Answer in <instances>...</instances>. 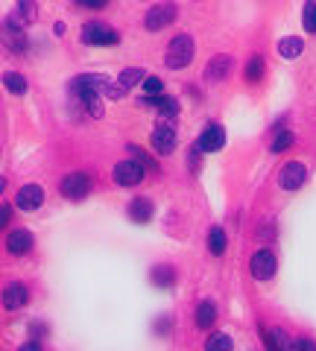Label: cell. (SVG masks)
<instances>
[{
  "mask_svg": "<svg viewBox=\"0 0 316 351\" xmlns=\"http://www.w3.org/2000/svg\"><path fill=\"white\" fill-rule=\"evenodd\" d=\"M173 21H176V3H156V6L147 9L144 27H147L149 32H158V29L170 27Z\"/></svg>",
  "mask_w": 316,
  "mask_h": 351,
  "instance_id": "cell-6",
  "label": "cell"
},
{
  "mask_svg": "<svg viewBox=\"0 0 316 351\" xmlns=\"http://www.w3.org/2000/svg\"><path fill=\"white\" fill-rule=\"evenodd\" d=\"M144 80H147L144 68H126L121 76H117V82H121V85L126 88V91H129V88H135V85H141Z\"/></svg>",
  "mask_w": 316,
  "mask_h": 351,
  "instance_id": "cell-26",
  "label": "cell"
},
{
  "mask_svg": "<svg viewBox=\"0 0 316 351\" xmlns=\"http://www.w3.org/2000/svg\"><path fill=\"white\" fill-rule=\"evenodd\" d=\"M32 246H36V240H32V234L27 232V228H12V232L6 234V252L9 255H29Z\"/></svg>",
  "mask_w": 316,
  "mask_h": 351,
  "instance_id": "cell-14",
  "label": "cell"
},
{
  "mask_svg": "<svg viewBox=\"0 0 316 351\" xmlns=\"http://www.w3.org/2000/svg\"><path fill=\"white\" fill-rule=\"evenodd\" d=\"M71 91L80 97V103L85 106V112L91 117H103V106H100V94L94 91V88H71Z\"/></svg>",
  "mask_w": 316,
  "mask_h": 351,
  "instance_id": "cell-16",
  "label": "cell"
},
{
  "mask_svg": "<svg viewBox=\"0 0 316 351\" xmlns=\"http://www.w3.org/2000/svg\"><path fill=\"white\" fill-rule=\"evenodd\" d=\"M199 156H202V149H199V147H191V170H193V173L199 170Z\"/></svg>",
  "mask_w": 316,
  "mask_h": 351,
  "instance_id": "cell-36",
  "label": "cell"
},
{
  "mask_svg": "<svg viewBox=\"0 0 316 351\" xmlns=\"http://www.w3.org/2000/svg\"><path fill=\"white\" fill-rule=\"evenodd\" d=\"M121 36L112 29L100 24V21H88V24L82 27V44H91V47H108V44H117Z\"/></svg>",
  "mask_w": 316,
  "mask_h": 351,
  "instance_id": "cell-4",
  "label": "cell"
},
{
  "mask_svg": "<svg viewBox=\"0 0 316 351\" xmlns=\"http://www.w3.org/2000/svg\"><path fill=\"white\" fill-rule=\"evenodd\" d=\"M260 337H264V343H267V351H290V343L293 339L281 331V328H260Z\"/></svg>",
  "mask_w": 316,
  "mask_h": 351,
  "instance_id": "cell-17",
  "label": "cell"
},
{
  "mask_svg": "<svg viewBox=\"0 0 316 351\" xmlns=\"http://www.w3.org/2000/svg\"><path fill=\"white\" fill-rule=\"evenodd\" d=\"M302 53H304V41L299 38V36H290V38H281L278 41V56L281 59H299L302 56Z\"/></svg>",
  "mask_w": 316,
  "mask_h": 351,
  "instance_id": "cell-20",
  "label": "cell"
},
{
  "mask_svg": "<svg viewBox=\"0 0 316 351\" xmlns=\"http://www.w3.org/2000/svg\"><path fill=\"white\" fill-rule=\"evenodd\" d=\"M144 176H147V170L141 167V161H135V158L114 164V182L121 184V188H135V184L144 182Z\"/></svg>",
  "mask_w": 316,
  "mask_h": 351,
  "instance_id": "cell-7",
  "label": "cell"
},
{
  "mask_svg": "<svg viewBox=\"0 0 316 351\" xmlns=\"http://www.w3.org/2000/svg\"><path fill=\"white\" fill-rule=\"evenodd\" d=\"M144 106H152V108H158L161 114H179V100L176 97H167V94H158V97H144Z\"/></svg>",
  "mask_w": 316,
  "mask_h": 351,
  "instance_id": "cell-18",
  "label": "cell"
},
{
  "mask_svg": "<svg viewBox=\"0 0 316 351\" xmlns=\"http://www.w3.org/2000/svg\"><path fill=\"white\" fill-rule=\"evenodd\" d=\"M293 141H296V138H293V132L290 129H278V135L276 138H272V152H284V149H290L293 147Z\"/></svg>",
  "mask_w": 316,
  "mask_h": 351,
  "instance_id": "cell-30",
  "label": "cell"
},
{
  "mask_svg": "<svg viewBox=\"0 0 316 351\" xmlns=\"http://www.w3.org/2000/svg\"><path fill=\"white\" fill-rule=\"evenodd\" d=\"M264 80V56H255L246 62V82H260Z\"/></svg>",
  "mask_w": 316,
  "mask_h": 351,
  "instance_id": "cell-27",
  "label": "cell"
},
{
  "mask_svg": "<svg viewBox=\"0 0 316 351\" xmlns=\"http://www.w3.org/2000/svg\"><path fill=\"white\" fill-rule=\"evenodd\" d=\"M304 182H308V167H304L302 161H287L284 167L278 170V184H281V191H299Z\"/></svg>",
  "mask_w": 316,
  "mask_h": 351,
  "instance_id": "cell-8",
  "label": "cell"
},
{
  "mask_svg": "<svg viewBox=\"0 0 316 351\" xmlns=\"http://www.w3.org/2000/svg\"><path fill=\"white\" fill-rule=\"evenodd\" d=\"M6 191V179H3V176H0V193H3Z\"/></svg>",
  "mask_w": 316,
  "mask_h": 351,
  "instance_id": "cell-39",
  "label": "cell"
},
{
  "mask_svg": "<svg viewBox=\"0 0 316 351\" xmlns=\"http://www.w3.org/2000/svg\"><path fill=\"white\" fill-rule=\"evenodd\" d=\"M15 15L21 18V24H36L38 21V6H36V0H18V9H15Z\"/></svg>",
  "mask_w": 316,
  "mask_h": 351,
  "instance_id": "cell-23",
  "label": "cell"
},
{
  "mask_svg": "<svg viewBox=\"0 0 316 351\" xmlns=\"http://www.w3.org/2000/svg\"><path fill=\"white\" fill-rule=\"evenodd\" d=\"M193 38L188 36V32H182V36H176L170 44H167V50H165V64L170 71H182V68H188V64L193 62Z\"/></svg>",
  "mask_w": 316,
  "mask_h": 351,
  "instance_id": "cell-1",
  "label": "cell"
},
{
  "mask_svg": "<svg viewBox=\"0 0 316 351\" xmlns=\"http://www.w3.org/2000/svg\"><path fill=\"white\" fill-rule=\"evenodd\" d=\"M302 24H304V29H308V32H316V3H313V0H308V3H304Z\"/></svg>",
  "mask_w": 316,
  "mask_h": 351,
  "instance_id": "cell-31",
  "label": "cell"
},
{
  "mask_svg": "<svg viewBox=\"0 0 316 351\" xmlns=\"http://www.w3.org/2000/svg\"><path fill=\"white\" fill-rule=\"evenodd\" d=\"M234 71V56H228V53H220V56H214L208 64H205V80L208 82H223L228 80V73Z\"/></svg>",
  "mask_w": 316,
  "mask_h": 351,
  "instance_id": "cell-10",
  "label": "cell"
},
{
  "mask_svg": "<svg viewBox=\"0 0 316 351\" xmlns=\"http://www.w3.org/2000/svg\"><path fill=\"white\" fill-rule=\"evenodd\" d=\"M232 348H234L232 337L223 334V331H217V334H211L208 339H205V351H232Z\"/></svg>",
  "mask_w": 316,
  "mask_h": 351,
  "instance_id": "cell-25",
  "label": "cell"
},
{
  "mask_svg": "<svg viewBox=\"0 0 316 351\" xmlns=\"http://www.w3.org/2000/svg\"><path fill=\"white\" fill-rule=\"evenodd\" d=\"M208 249H211V255H217V258H220L223 252H226V232H223L220 226L211 228V234H208Z\"/></svg>",
  "mask_w": 316,
  "mask_h": 351,
  "instance_id": "cell-29",
  "label": "cell"
},
{
  "mask_svg": "<svg viewBox=\"0 0 316 351\" xmlns=\"http://www.w3.org/2000/svg\"><path fill=\"white\" fill-rule=\"evenodd\" d=\"M278 269V258L272 249H258L252 258H249V272H252V278L258 281H269L272 276H276Z\"/></svg>",
  "mask_w": 316,
  "mask_h": 351,
  "instance_id": "cell-3",
  "label": "cell"
},
{
  "mask_svg": "<svg viewBox=\"0 0 316 351\" xmlns=\"http://www.w3.org/2000/svg\"><path fill=\"white\" fill-rule=\"evenodd\" d=\"M91 188H94L91 176L82 173V170H73L59 182V193L64 196V199H71V202H82L85 196L91 193Z\"/></svg>",
  "mask_w": 316,
  "mask_h": 351,
  "instance_id": "cell-2",
  "label": "cell"
},
{
  "mask_svg": "<svg viewBox=\"0 0 316 351\" xmlns=\"http://www.w3.org/2000/svg\"><path fill=\"white\" fill-rule=\"evenodd\" d=\"M223 144H226V129L220 123H208L202 129L199 141H196V147L202 149V156H205V152H220Z\"/></svg>",
  "mask_w": 316,
  "mask_h": 351,
  "instance_id": "cell-11",
  "label": "cell"
},
{
  "mask_svg": "<svg viewBox=\"0 0 316 351\" xmlns=\"http://www.w3.org/2000/svg\"><path fill=\"white\" fill-rule=\"evenodd\" d=\"M126 214H129V219H132V223L144 226V223H149V219H152V214H156V205H152L149 196H135V199L129 202Z\"/></svg>",
  "mask_w": 316,
  "mask_h": 351,
  "instance_id": "cell-15",
  "label": "cell"
},
{
  "mask_svg": "<svg viewBox=\"0 0 316 351\" xmlns=\"http://www.w3.org/2000/svg\"><path fill=\"white\" fill-rule=\"evenodd\" d=\"M3 85H6V91L9 94H27V76L24 73H18V71H6L3 73Z\"/></svg>",
  "mask_w": 316,
  "mask_h": 351,
  "instance_id": "cell-22",
  "label": "cell"
},
{
  "mask_svg": "<svg viewBox=\"0 0 316 351\" xmlns=\"http://www.w3.org/2000/svg\"><path fill=\"white\" fill-rule=\"evenodd\" d=\"M15 205L21 211H38V208L45 205V188H41V184H24L15 196Z\"/></svg>",
  "mask_w": 316,
  "mask_h": 351,
  "instance_id": "cell-12",
  "label": "cell"
},
{
  "mask_svg": "<svg viewBox=\"0 0 316 351\" xmlns=\"http://www.w3.org/2000/svg\"><path fill=\"white\" fill-rule=\"evenodd\" d=\"M100 94L106 97V100H123V97H126V88H123L121 82H112V80L106 76L103 85H100Z\"/></svg>",
  "mask_w": 316,
  "mask_h": 351,
  "instance_id": "cell-28",
  "label": "cell"
},
{
  "mask_svg": "<svg viewBox=\"0 0 316 351\" xmlns=\"http://www.w3.org/2000/svg\"><path fill=\"white\" fill-rule=\"evenodd\" d=\"M18 351H45V348H41L38 343H32V339H29V343H24V346H21Z\"/></svg>",
  "mask_w": 316,
  "mask_h": 351,
  "instance_id": "cell-37",
  "label": "cell"
},
{
  "mask_svg": "<svg viewBox=\"0 0 316 351\" xmlns=\"http://www.w3.org/2000/svg\"><path fill=\"white\" fill-rule=\"evenodd\" d=\"M129 152H132V158H135V161H141V167H144L147 173H156V176L161 173V167H158V161H156V158H152V156H149V152H147V149H141V147H129Z\"/></svg>",
  "mask_w": 316,
  "mask_h": 351,
  "instance_id": "cell-24",
  "label": "cell"
},
{
  "mask_svg": "<svg viewBox=\"0 0 316 351\" xmlns=\"http://www.w3.org/2000/svg\"><path fill=\"white\" fill-rule=\"evenodd\" d=\"M149 144H152V149H156L158 156H167V152L176 149V129H173L170 123H158L156 129H152Z\"/></svg>",
  "mask_w": 316,
  "mask_h": 351,
  "instance_id": "cell-9",
  "label": "cell"
},
{
  "mask_svg": "<svg viewBox=\"0 0 316 351\" xmlns=\"http://www.w3.org/2000/svg\"><path fill=\"white\" fill-rule=\"evenodd\" d=\"M193 316H196V328H202L205 331V328H211L217 322V304L214 302H199Z\"/></svg>",
  "mask_w": 316,
  "mask_h": 351,
  "instance_id": "cell-21",
  "label": "cell"
},
{
  "mask_svg": "<svg viewBox=\"0 0 316 351\" xmlns=\"http://www.w3.org/2000/svg\"><path fill=\"white\" fill-rule=\"evenodd\" d=\"M290 351H316V343L311 337H296L290 343Z\"/></svg>",
  "mask_w": 316,
  "mask_h": 351,
  "instance_id": "cell-33",
  "label": "cell"
},
{
  "mask_svg": "<svg viewBox=\"0 0 316 351\" xmlns=\"http://www.w3.org/2000/svg\"><path fill=\"white\" fill-rule=\"evenodd\" d=\"M53 32H56V36H64V24H62V21H56V27H53Z\"/></svg>",
  "mask_w": 316,
  "mask_h": 351,
  "instance_id": "cell-38",
  "label": "cell"
},
{
  "mask_svg": "<svg viewBox=\"0 0 316 351\" xmlns=\"http://www.w3.org/2000/svg\"><path fill=\"white\" fill-rule=\"evenodd\" d=\"M9 219H12V208L9 205H0V232L9 226Z\"/></svg>",
  "mask_w": 316,
  "mask_h": 351,
  "instance_id": "cell-35",
  "label": "cell"
},
{
  "mask_svg": "<svg viewBox=\"0 0 316 351\" xmlns=\"http://www.w3.org/2000/svg\"><path fill=\"white\" fill-rule=\"evenodd\" d=\"M76 6H85V9H103L108 6V0H73Z\"/></svg>",
  "mask_w": 316,
  "mask_h": 351,
  "instance_id": "cell-34",
  "label": "cell"
},
{
  "mask_svg": "<svg viewBox=\"0 0 316 351\" xmlns=\"http://www.w3.org/2000/svg\"><path fill=\"white\" fill-rule=\"evenodd\" d=\"M0 38H3V44L12 53H24L27 50V32H24V24H21L18 15H9V21L3 24V29H0Z\"/></svg>",
  "mask_w": 316,
  "mask_h": 351,
  "instance_id": "cell-5",
  "label": "cell"
},
{
  "mask_svg": "<svg viewBox=\"0 0 316 351\" xmlns=\"http://www.w3.org/2000/svg\"><path fill=\"white\" fill-rule=\"evenodd\" d=\"M141 85H144V94H147V97H158V94H165V82H161L158 76H147V80L141 82Z\"/></svg>",
  "mask_w": 316,
  "mask_h": 351,
  "instance_id": "cell-32",
  "label": "cell"
},
{
  "mask_svg": "<svg viewBox=\"0 0 316 351\" xmlns=\"http://www.w3.org/2000/svg\"><path fill=\"white\" fill-rule=\"evenodd\" d=\"M0 299H3L6 311H21V307L29 302V287H27V284H21V281H12V284H6V287H3Z\"/></svg>",
  "mask_w": 316,
  "mask_h": 351,
  "instance_id": "cell-13",
  "label": "cell"
},
{
  "mask_svg": "<svg viewBox=\"0 0 316 351\" xmlns=\"http://www.w3.org/2000/svg\"><path fill=\"white\" fill-rule=\"evenodd\" d=\"M152 284L161 290H170L173 284H176V269L170 267V263H161V267H152Z\"/></svg>",
  "mask_w": 316,
  "mask_h": 351,
  "instance_id": "cell-19",
  "label": "cell"
}]
</instances>
